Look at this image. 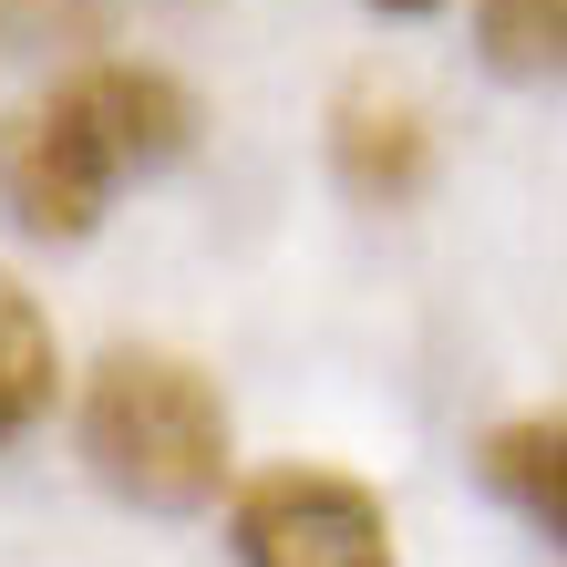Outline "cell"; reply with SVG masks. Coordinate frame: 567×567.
<instances>
[{
    "label": "cell",
    "mask_w": 567,
    "mask_h": 567,
    "mask_svg": "<svg viewBox=\"0 0 567 567\" xmlns=\"http://www.w3.org/2000/svg\"><path fill=\"white\" fill-rule=\"evenodd\" d=\"M83 464L145 516H196L227 485V403L186 351L124 341L83 382Z\"/></svg>",
    "instance_id": "1"
},
{
    "label": "cell",
    "mask_w": 567,
    "mask_h": 567,
    "mask_svg": "<svg viewBox=\"0 0 567 567\" xmlns=\"http://www.w3.org/2000/svg\"><path fill=\"white\" fill-rule=\"evenodd\" d=\"M238 567H392V516L372 485L330 475V464H269L227 506Z\"/></svg>",
    "instance_id": "2"
},
{
    "label": "cell",
    "mask_w": 567,
    "mask_h": 567,
    "mask_svg": "<svg viewBox=\"0 0 567 567\" xmlns=\"http://www.w3.org/2000/svg\"><path fill=\"white\" fill-rule=\"evenodd\" d=\"M114 186H124V165L104 155V135L83 124V104L62 83L0 124V207H11L31 238H93Z\"/></svg>",
    "instance_id": "3"
},
{
    "label": "cell",
    "mask_w": 567,
    "mask_h": 567,
    "mask_svg": "<svg viewBox=\"0 0 567 567\" xmlns=\"http://www.w3.org/2000/svg\"><path fill=\"white\" fill-rule=\"evenodd\" d=\"M330 176H341L361 207H403L433 176V135H423V104L403 83H382V73L341 83V104H330Z\"/></svg>",
    "instance_id": "4"
},
{
    "label": "cell",
    "mask_w": 567,
    "mask_h": 567,
    "mask_svg": "<svg viewBox=\"0 0 567 567\" xmlns=\"http://www.w3.org/2000/svg\"><path fill=\"white\" fill-rule=\"evenodd\" d=\"M83 104V124L104 135V155L124 176H145V165H176L196 145V93L176 73H155V62H83L73 83H62Z\"/></svg>",
    "instance_id": "5"
},
{
    "label": "cell",
    "mask_w": 567,
    "mask_h": 567,
    "mask_svg": "<svg viewBox=\"0 0 567 567\" xmlns=\"http://www.w3.org/2000/svg\"><path fill=\"white\" fill-rule=\"evenodd\" d=\"M485 485L516 516H537L547 537H567V413H526L485 433Z\"/></svg>",
    "instance_id": "6"
},
{
    "label": "cell",
    "mask_w": 567,
    "mask_h": 567,
    "mask_svg": "<svg viewBox=\"0 0 567 567\" xmlns=\"http://www.w3.org/2000/svg\"><path fill=\"white\" fill-rule=\"evenodd\" d=\"M62 392V351H52V320L21 279H0V444L31 433Z\"/></svg>",
    "instance_id": "7"
},
{
    "label": "cell",
    "mask_w": 567,
    "mask_h": 567,
    "mask_svg": "<svg viewBox=\"0 0 567 567\" xmlns=\"http://www.w3.org/2000/svg\"><path fill=\"white\" fill-rule=\"evenodd\" d=\"M475 52L506 83H557L567 73V0H475Z\"/></svg>",
    "instance_id": "8"
},
{
    "label": "cell",
    "mask_w": 567,
    "mask_h": 567,
    "mask_svg": "<svg viewBox=\"0 0 567 567\" xmlns=\"http://www.w3.org/2000/svg\"><path fill=\"white\" fill-rule=\"evenodd\" d=\"M114 0H0V31L21 42H104Z\"/></svg>",
    "instance_id": "9"
},
{
    "label": "cell",
    "mask_w": 567,
    "mask_h": 567,
    "mask_svg": "<svg viewBox=\"0 0 567 567\" xmlns=\"http://www.w3.org/2000/svg\"><path fill=\"white\" fill-rule=\"evenodd\" d=\"M372 11H433V0H372Z\"/></svg>",
    "instance_id": "10"
}]
</instances>
